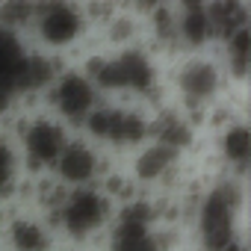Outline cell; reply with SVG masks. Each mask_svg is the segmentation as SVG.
<instances>
[{"label":"cell","instance_id":"9","mask_svg":"<svg viewBox=\"0 0 251 251\" xmlns=\"http://www.w3.org/2000/svg\"><path fill=\"white\" fill-rule=\"evenodd\" d=\"M180 163H183V154L148 139L133 151L127 172L139 186H163L166 192H172V180L180 175Z\"/></svg>","mask_w":251,"mask_h":251},{"label":"cell","instance_id":"6","mask_svg":"<svg viewBox=\"0 0 251 251\" xmlns=\"http://www.w3.org/2000/svg\"><path fill=\"white\" fill-rule=\"evenodd\" d=\"M115 216V204L100 192L98 183L89 186H71L59 213H56V225L62 227V233L74 242H86L95 233H100Z\"/></svg>","mask_w":251,"mask_h":251},{"label":"cell","instance_id":"3","mask_svg":"<svg viewBox=\"0 0 251 251\" xmlns=\"http://www.w3.org/2000/svg\"><path fill=\"white\" fill-rule=\"evenodd\" d=\"M242 213V177H222L210 183L195 207V227L207 251H225L236 236Z\"/></svg>","mask_w":251,"mask_h":251},{"label":"cell","instance_id":"15","mask_svg":"<svg viewBox=\"0 0 251 251\" xmlns=\"http://www.w3.org/2000/svg\"><path fill=\"white\" fill-rule=\"evenodd\" d=\"M21 177H24V172H21L18 145L9 133H0V201L15 192Z\"/></svg>","mask_w":251,"mask_h":251},{"label":"cell","instance_id":"13","mask_svg":"<svg viewBox=\"0 0 251 251\" xmlns=\"http://www.w3.org/2000/svg\"><path fill=\"white\" fill-rule=\"evenodd\" d=\"M103 39V50H124V48H136L142 45L145 27H142V12H136L133 6H124L109 24H103L100 30Z\"/></svg>","mask_w":251,"mask_h":251},{"label":"cell","instance_id":"1","mask_svg":"<svg viewBox=\"0 0 251 251\" xmlns=\"http://www.w3.org/2000/svg\"><path fill=\"white\" fill-rule=\"evenodd\" d=\"M227 77L216 53L198 50V53H180V59L172 68L169 77V92L175 98V106L201 130L207 106L225 95Z\"/></svg>","mask_w":251,"mask_h":251},{"label":"cell","instance_id":"10","mask_svg":"<svg viewBox=\"0 0 251 251\" xmlns=\"http://www.w3.org/2000/svg\"><path fill=\"white\" fill-rule=\"evenodd\" d=\"M148 139L177 151V154H186L192 151V145L198 142V127L175 106V103H157L151 106V124H148Z\"/></svg>","mask_w":251,"mask_h":251},{"label":"cell","instance_id":"11","mask_svg":"<svg viewBox=\"0 0 251 251\" xmlns=\"http://www.w3.org/2000/svg\"><path fill=\"white\" fill-rule=\"evenodd\" d=\"M213 151H216V160L222 163V169L230 177H242L245 175L248 160H251V133H248L245 118H236V121L225 124L222 130H216Z\"/></svg>","mask_w":251,"mask_h":251},{"label":"cell","instance_id":"8","mask_svg":"<svg viewBox=\"0 0 251 251\" xmlns=\"http://www.w3.org/2000/svg\"><path fill=\"white\" fill-rule=\"evenodd\" d=\"M103 154L95 142H89L83 133L80 136H68V142L62 145L50 175L56 180H62L68 189L71 186H89V183H98V177L103 175Z\"/></svg>","mask_w":251,"mask_h":251},{"label":"cell","instance_id":"7","mask_svg":"<svg viewBox=\"0 0 251 251\" xmlns=\"http://www.w3.org/2000/svg\"><path fill=\"white\" fill-rule=\"evenodd\" d=\"M45 106L53 118H59L65 127H83V121L89 118V112L100 103V92L95 89V83L80 71V68H62L50 86L45 89Z\"/></svg>","mask_w":251,"mask_h":251},{"label":"cell","instance_id":"2","mask_svg":"<svg viewBox=\"0 0 251 251\" xmlns=\"http://www.w3.org/2000/svg\"><path fill=\"white\" fill-rule=\"evenodd\" d=\"M148 124H151V109H145V103L100 98V103L89 112L80 130L98 148L136 151L139 145L148 142Z\"/></svg>","mask_w":251,"mask_h":251},{"label":"cell","instance_id":"16","mask_svg":"<svg viewBox=\"0 0 251 251\" xmlns=\"http://www.w3.org/2000/svg\"><path fill=\"white\" fill-rule=\"evenodd\" d=\"M166 3H172V0H127V6H133L136 12H148V9H157Z\"/></svg>","mask_w":251,"mask_h":251},{"label":"cell","instance_id":"5","mask_svg":"<svg viewBox=\"0 0 251 251\" xmlns=\"http://www.w3.org/2000/svg\"><path fill=\"white\" fill-rule=\"evenodd\" d=\"M89 33L80 0H39L36 3V18L30 27V36L36 39L39 50L48 53H65L83 42Z\"/></svg>","mask_w":251,"mask_h":251},{"label":"cell","instance_id":"4","mask_svg":"<svg viewBox=\"0 0 251 251\" xmlns=\"http://www.w3.org/2000/svg\"><path fill=\"white\" fill-rule=\"evenodd\" d=\"M71 130L59 118H53L50 112H33L18 124V133L12 136L18 145V157H21V172L36 177V175H48L62 151V145L68 142Z\"/></svg>","mask_w":251,"mask_h":251},{"label":"cell","instance_id":"14","mask_svg":"<svg viewBox=\"0 0 251 251\" xmlns=\"http://www.w3.org/2000/svg\"><path fill=\"white\" fill-rule=\"evenodd\" d=\"M219 62L230 83H245L251 68V30L242 27L219 42Z\"/></svg>","mask_w":251,"mask_h":251},{"label":"cell","instance_id":"12","mask_svg":"<svg viewBox=\"0 0 251 251\" xmlns=\"http://www.w3.org/2000/svg\"><path fill=\"white\" fill-rule=\"evenodd\" d=\"M6 245L12 251H50L53 248V233L42 216L33 213H18L6 222L3 227Z\"/></svg>","mask_w":251,"mask_h":251}]
</instances>
